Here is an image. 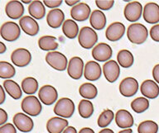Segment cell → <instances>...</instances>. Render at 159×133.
<instances>
[{
	"instance_id": "cell-1",
	"label": "cell",
	"mask_w": 159,
	"mask_h": 133,
	"mask_svg": "<svg viewBox=\"0 0 159 133\" xmlns=\"http://www.w3.org/2000/svg\"><path fill=\"white\" fill-rule=\"evenodd\" d=\"M127 37L130 42L140 45L146 42L148 37V32L144 25L141 23H133L128 27Z\"/></svg>"
},
{
	"instance_id": "cell-2",
	"label": "cell",
	"mask_w": 159,
	"mask_h": 133,
	"mask_svg": "<svg viewBox=\"0 0 159 133\" xmlns=\"http://www.w3.org/2000/svg\"><path fill=\"white\" fill-rule=\"evenodd\" d=\"M98 41V35L91 27H84L80 30L78 36L79 44L84 49H90L96 44Z\"/></svg>"
},
{
	"instance_id": "cell-3",
	"label": "cell",
	"mask_w": 159,
	"mask_h": 133,
	"mask_svg": "<svg viewBox=\"0 0 159 133\" xmlns=\"http://www.w3.org/2000/svg\"><path fill=\"white\" fill-rule=\"evenodd\" d=\"M75 113V104L70 99L62 98L54 107V113L64 118H70Z\"/></svg>"
},
{
	"instance_id": "cell-4",
	"label": "cell",
	"mask_w": 159,
	"mask_h": 133,
	"mask_svg": "<svg viewBox=\"0 0 159 133\" xmlns=\"http://www.w3.org/2000/svg\"><path fill=\"white\" fill-rule=\"evenodd\" d=\"M21 108L25 113L32 117L38 116L42 110L41 102L34 95L24 98L22 101Z\"/></svg>"
},
{
	"instance_id": "cell-5",
	"label": "cell",
	"mask_w": 159,
	"mask_h": 133,
	"mask_svg": "<svg viewBox=\"0 0 159 133\" xmlns=\"http://www.w3.org/2000/svg\"><path fill=\"white\" fill-rule=\"evenodd\" d=\"M46 61L50 66L58 71H64L67 66V58L59 51H51L46 55Z\"/></svg>"
},
{
	"instance_id": "cell-6",
	"label": "cell",
	"mask_w": 159,
	"mask_h": 133,
	"mask_svg": "<svg viewBox=\"0 0 159 133\" xmlns=\"http://www.w3.org/2000/svg\"><path fill=\"white\" fill-rule=\"evenodd\" d=\"M0 34L2 39L7 42H15L20 37L21 29L14 22H4L0 29Z\"/></svg>"
},
{
	"instance_id": "cell-7",
	"label": "cell",
	"mask_w": 159,
	"mask_h": 133,
	"mask_svg": "<svg viewBox=\"0 0 159 133\" xmlns=\"http://www.w3.org/2000/svg\"><path fill=\"white\" fill-rule=\"evenodd\" d=\"M11 60L16 66L25 67L30 64L32 60V55L28 50L18 48L13 51L11 54Z\"/></svg>"
},
{
	"instance_id": "cell-8",
	"label": "cell",
	"mask_w": 159,
	"mask_h": 133,
	"mask_svg": "<svg viewBox=\"0 0 159 133\" xmlns=\"http://www.w3.org/2000/svg\"><path fill=\"white\" fill-rule=\"evenodd\" d=\"M12 121L14 126L22 132H30L34 126V122L32 118L25 113H16L13 116Z\"/></svg>"
},
{
	"instance_id": "cell-9",
	"label": "cell",
	"mask_w": 159,
	"mask_h": 133,
	"mask_svg": "<svg viewBox=\"0 0 159 133\" xmlns=\"http://www.w3.org/2000/svg\"><path fill=\"white\" fill-rule=\"evenodd\" d=\"M143 12V6L139 2H129L124 10V17L129 22H134L139 21Z\"/></svg>"
},
{
	"instance_id": "cell-10",
	"label": "cell",
	"mask_w": 159,
	"mask_h": 133,
	"mask_svg": "<svg viewBox=\"0 0 159 133\" xmlns=\"http://www.w3.org/2000/svg\"><path fill=\"white\" fill-rule=\"evenodd\" d=\"M38 97L40 101L45 105L50 106L57 100L58 94L57 89L52 85H44L41 87L39 92H38Z\"/></svg>"
},
{
	"instance_id": "cell-11",
	"label": "cell",
	"mask_w": 159,
	"mask_h": 133,
	"mask_svg": "<svg viewBox=\"0 0 159 133\" xmlns=\"http://www.w3.org/2000/svg\"><path fill=\"white\" fill-rule=\"evenodd\" d=\"M112 55L113 51L110 46L104 42L95 46L92 50V56L97 61L104 62L109 60L112 57Z\"/></svg>"
},
{
	"instance_id": "cell-12",
	"label": "cell",
	"mask_w": 159,
	"mask_h": 133,
	"mask_svg": "<svg viewBox=\"0 0 159 133\" xmlns=\"http://www.w3.org/2000/svg\"><path fill=\"white\" fill-rule=\"evenodd\" d=\"M139 90V83L133 77H127L119 84V92L124 97L129 98L135 95Z\"/></svg>"
},
{
	"instance_id": "cell-13",
	"label": "cell",
	"mask_w": 159,
	"mask_h": 133,
	"mask_svg": "<svg viewBox=\"0 0 159 133\" xmlns=\"http://www.w3.org/2000/svg\"><path fill=\"white\" fill-rule=\"evenodd\" d=\"M84 70V62L81 58L75 56L70 60L67 67V73L70 78L73 79H80Z\"/></svg>"
},
{
	"instance_id": "cell-14",
	"label": "cell",
	"mask_w": 159,
	"mask_h": 133,
	"mask_svg": "<svg viewBox=\"0 0 159 133\" xmlns=\"http://www.w3.org/2000/svg\"><path fill=\"white\" fill-rule=\"evenodd\" d=\"M90 14V7L85 2H80L71 7L70 16L75 21L84 22L89 18Z\"/></svg>"
},
{
	"instance_id": "cell-15",
	"label": "cell",
	"mask_w": 159,
	"mask_h": 133,
	"mask_svg": "<svg viewBox=\"0 0 159 133\" xmlns=\"http://www.w3.org/2000/svg\"><path fill=\"white\" fill-rule=\"evenodd\" d=\"M125 33V27L122 22H113L107 27L105 37L110 42H117L121 39Z\"/></svg>"
},
{
	"instance_id": "cell-16",
	"label": "cell",
	"mask_w": 159,
	"mask_h": 133,
	"mask_svg": "<svg viewBox=\"0 0 159 133\" xmlns=\"http://www.w3.org/2000/svg\"><path fill=\"white\" fill-rule=\"evenodd\" d=\"M103 72L106 80L109 83H114L119 79L120 74V68L115 60H109L103 66Z\"/></svg>"
},
{
	"instance_id": "cell-17",
	"label": "cell",
	"mask_w": 159,
	"mask_h": 133,
	"mask_svg": "<svg viewBox=\"0 0 159 133\" xmlns=\"http://www.w3.org/2000/svg\"><path fill=\"white\" fill-rule=\"evenodd\" d=\"M20 27L26 34L36 36L39 32V25L37 22L30 16H24L19 21Z\"/></svg>"
},
{
	"instance_id": "cell-18",
	"label": "cell",
	"mask_w": 159,
	"mask_h": 133,
	"mask_svg": "<svg viewBox=\"0 0 159 133\" xmlns=\"http://www.w3.org/2000/svg\"><path fill=\"white\" fill-rule=\"evenodd\" d=\"M143 18L148 23L154 24L159 22V5L156 2H148L143 8Z\"/></svg>"
},
{
	"instance_id": "cell-19",
	"label": "cell",
	"mask_w": 159,
	"mask_h": 133,
	"mask_svg": "<svg viewBox=\"0 0 159 133\" xmlns=\"http://www.w3.org/2000/svg\"><path fill=\"white\" fill-rule=\"evenodd\" d=\"M84 78L89 81H96L101 76V66L98 62L90 60L84 66Z\"/></svg>"
},
{
	"instance_id": "cell-20",
	"label": "cell",
	"mask_w": 159,
	"mask_h": 133,
	"mask_svg": "<svg viewBox=\"0 0 159 133\" xmlns=\"http://www.w3.org/2000/svg\"><path fill=\"white\" fill-rule=\"evenodd\" d=\"M141 94L146 99H154L159 95V87L156 82L151 79H147L143 82L140 87Z\"/></svg>"
},
{
	"instance_id": "cell-21",
	"label": "cell",
	"mask_w": 159,
	"mask_h": 133,
	"mask_svg": "<svg viewBox=\"0 0 159 133\" xmlns=\"http://www.w3.org/2000/svg\"><path fill=\"white\" fill-rule=\"evenodd\" d=\"M5 12L7 17L10 18L14 20L19 19L24 13V7L20 1H9L6 4Z\"/></svg>"
},
{
	"instance_id": "cell-22",
	"label": "cell",
	"mask_w": 159,
	"mask_h": 133,
	"mask_svg": "<svg viewBox=\"0 0 159 133\" xmlns=\"http://www.w3.org/2000/svg\"><path fill=\"white\" fill-rule=\"evenodd\" d=\"M115 122L120 128L129 129L134 125V117L129 111L120 109L115 115Z\"/></svg>"
},
{
	"instance_id": "cell-23",
	"label": "cell",
	"mask_w": 159,
	"mask_h": 133,
	"mask_svg": "<svg viewBox=\"0 0 159 133\" xmlns=\"http://www.w3.org/2000/svg\"><path fill=\"white\" fill-rule=\"evenodd\" d=\"M65 14L63 11L59 8L51 10L47 16V24L52 28H58L64 23Z\"/></svg>"
},
{
	"instance_id": "cell-24",
	"label": "cell",
	"mask_w": 159,
	"mask_h": 133,
	"mask_svg": "<svg viewBox=\"0 0 159 133\" xmlns=\"http://www.w3.org/2000/svg\"><path fill=\"white\" fill-rule=\"evenodd\" d=\"M68 126V121L60 117H55L48 120L47 130L49 133H61Z\"/></svg>"
},
{
	"instance_id": "cell-25",
	"label": "cell",
	"mask_w": 159,
	"mask_h": 133,
	"mask_svg": "<svg viewBox=\"0 0 159 133\" xmlns=\"http://www.w3.org/2000/svg\"><path fill=\"white\" fill-rule=\"evenodd\" d=\"M89 22H90V25L94 29H104L105 26H106V16L100 10H94L90 15Z\"/></svg>"
},
{
	"instance_id": "cell-26",
	"label": "cell",
	"mask_w": 159,
	"mask_h": 133,
	"mask_svg": "<svg viewBox=\"0 0 159 133\" xmlns=\"http://www.w3.org/2000/svg\"><path fill=\"white\" fill-rule=\"evenodd\" d=\"M62 32L67 38L75 39L77 36H79V27L74 20H66L62 25Z\"/></svg>"
},
{
	"instance_id": "cell-27",
	"label": "cell",
	"mask_w": 159,
	"mask_h": 133,
	"mask_svg": "<svg viewBox=\"0 0 159 133\" xmlns=\"http://www.w3.org/2000/svg\"><path fill=\"white\" fill-rule=\"evenodd\" d=\"M28 12L34 19H42L46 15V8L43 2L41 1H32L28 7Z\"/></svg>"
},
{
	"instance_id": "cell-28",
	"label": "cell",
	"mask_w": 159,
	"mask_h": 133,
	"mask_svg": "<svg viewBox=\"0 0 159 133\" xmlns=\"http://www.w3.org/2000/svg\"><path fill=\"white\" fill-rule=\"evenodd\" d=\"M3 88H4L5 91L7 92V94H9L13 99L17 100L22 97V89L20 86L13 80L11 79H7L3 82Z\"/></svg>"
},
{
	"instance_id": "cell-29",
	"label": "cell",
	"mask_w": 159,
	"mask_h": 133,
	"mask_svg": "<svg viewBox=\"0 0 159 133\" xmlns=\"http://www.w3.org/2000/svg\"><path fill=\"white\" fill-rule=\"evenodd\" d=\"M58 46L57 39L53 36H43L38 40V47L42 51H54Z\"/></svg>"
},
{
	"instance_id": "cell-30",
	"label": "cell",
	"mask_w": 159,
	"mask_h": 133,
	"mask_svg": "<svg viewBox=\"0 0 159 133\" xmlns=\"http://www.w3.org/2000/svg\"><path fill=\"white\" fill-rule=\"evenodd\" d=\"M118 64L124 68H129L134 64V58L131 52L128 50H121L117 55Z\"/></svg>"
},
{
	"instance_id": "cell-31",
	"label": "cell",
	"mask_w": 159,
	"mask_h": 133,
	"mask_svg": "<svg viewBox=\"0 0 159 133\" xmlns=\"http://www.w3.org/2000/svg\"><path fill=\"white\" fill-rule=\"evenodd\" d=\"M80 95L85 99H94L98 94V89L93 84L84 83L79 89Z\"/></svg>"
},
{
	"instance_id": "cell-32",
	"label": "cell",
	"mask_w": 159,
	"mask_h": 133,
	"mask_svg": "<svg viewBox=\"0 0 159 133\" xmlns=\"http://www.w3.org/2000/svg\"><path fill=\"white\" fill-rule=\"evenodd\" d=\"M80 116L83 118H89L94 113V105L89 100L82 99L79 103L78 106Z\"/></svg>"
},
{
	"instance_id": "cell-33",
	"label": "cell",
	"mask_w": 159,
	"mask_h": 133,
	"mask_svg": "<svg viewBox=\"0 0 159 133\" xmlns=\"http://www.w3.org/2000/svg\"><path fill=\"white\" fill-rule=\"evenodd\" d=\"M22 89L25 94H34L38 89V82L33 77L25 78L22 82Z\"/></svg>"
},
{
	"instance_id": "cell-34",
	"label": "cell",
	"mask_w": 159,
	"mask_h": 133,
	"mask_svg": "<svg viewBox=\"0 0 159 133\" xmlns=\"http://www.w3.org/2000/svg\"><path fill=\"white\" fill-rule=\"evenodd\" d=\"M131 108L136 113H143L149 108V101L146 98L139 97L132 101Z\"/></svg>"
},
{
	"instance_id": "cell-35",
	"label": "cell",
	"mask_w": 159,
	"mask_h": 133,
	"mask_svg": "<svg viewBox=\"0 0 159 133\" xmlns=\"http://www.w3.org/2000/svg\"><path fill=\"white\" fill-rule=\"evenodd\" d=\"M16 74V69L13 65L6 61L0 62V78L1 79H11Z\"/></svg>"
},
{
	"instance_id": "cell-36",
	"label": "cell",
	"mask_w": 159,
	"mask_h": 133,
	"mask_svg": "<svg viewBox=\"0 0 159 133\" xmlns=\"http://www.w3.org/2000/svg\"><path fill=\"white\" fill-rule=\"evenodd\" d=\"M157 131H158L157 124L151 120L142 122L138 126L139 133H157Z\"/></svg>"
},
{
	"instance_id": "cell-37",
	"label": "cell",
	"mask_w": 159,
	"mask_h": 133,
	"mask_svg": "<svg viewBox=\"0 0 159 133\" xmlns=\"http://www.w3.org/2000/svg\"><path fill=\"white\" fill-rule=\"evenodd\" d=\"M114 117V114L112 110L109 109H106L101 113V114L99 115V118H98V126L99 127L104 128L111 123V122L113 121V119Z\"/></svg>"
},
{
	"instance_id": "cell-38",
	"label": "cell",
	"mask_w": 159,
	"mask_h": 133,
	"mask_svg": "<svg viewBox=\"0 0 159 133\" xmlns=\"http://www.w3.org/2000/svg\"><path fill=\"white\" fill-rule=\"evenodd\" d=\"M97 7L101 10H109L114 4V0H96Z\"/></svg>"
},
{
	"instance_id": "cell-39",
	"label": "cell",
	"mask_w": 159,
	"mask_h": 133,
	"mask_svg": "<svg viewBox=\"0 0 159 133\" xmlns=\"http://www.w3.org/2000/svg\"><path fill=\"white\" fill-rule=\"evenodd\" d=\"M0 133H17V131H16L15 126L11 123H7L1 126Z\"/></svg>"
},
{
	"instance_id": "cell-40",
	"label": "cell",
	"mask_w": 159,
	"mask_h": 133,
	"mask_svg": "<svg viewBox=\"0 0 159 133\" xmlns=\"http://www.w3.org/2000/svg\"><path fill=\"white\" fill-rule=\"evenodd\" d=\"M150 36L154 42H159V24H157L150 30Z\"/></svg>"
},
{
	"instance_id": "cell-41",
	"label": "cell",
	"mask_w": 159,
	"mask_h": 133,
	"mask_svg": "<svg viewBox=\"0 0 159 133\" xmlns=\"http://www.w3.org/2000/svg\"><path fill=\"white\" fill-rule=\"evenodd\" d=\"M43 3H44L47 7H50V8H54L55 7H57L61 6L62 3L61 0H44L43 1Z\"/></svg>"
},
{
	"instance_id": "cell-42",
	"label": "cell",
	"mask_w": 159,
	"mask_h": 133,
	"mask_svg": "<svg viewBox=\"0 0 159 133\" xmlns=\"http://www.w3.org/2000/svg\"><path fill=\"white\" fill-rule=\"evenodd\" d=\"M7 114L5 112L4 109H0V125L2 126L3 124L7 122Z\"/></svg>"
},
{
	"instance_id": "cell-43",
	"label": "cell",
	"mask_w": 159,
	"mask_h": 133,
	"mask_svg": "<svg viewBox=\"0 0 159 133\" xmlns=\"http://www.w3.org/2000/svg\"><path fill=\"white\" fill-rule=\"evenodd\" d=\"M152 76H153L154 80L159 84V64H156L152 69Z\"/></svg>"
},
{
	"instance_id": "cell-44",
	"label": "cell",
	"mask_w": 159,
	"mask_h": 133,
	"mask_svg": "<svg viewBox=\"0 0 159 133\" xmlns=\"http://www.w3.org/2000/svg\"><path fill=\"white\" fill-rule=\"evenodd\" d=\"M0 93H1V99H0V104H2L5 101V92L3 86H0Z\"/></svg>"
},
{
	"instance_id": "cell-45",
	"label": "cell",
	"mask_w": 159,
	"mask_h": 133,
	"mask_svg": "<svg viewBox=\"0 0 159 133\" xmlns=\"http://www.w3.org/2000/svg\"><path fill=\"white\" fill-rule=\"evenodd\" d=\"M79 0H66L65 2L66 3L68 6H70V7H74L75 5H77L78 3H80Z\"/></svg>"
},
{
	"instance_id": "cell-46",
	"label": "cell",
	"mask_w": 159,
	"mask_h": 133,
	"mask_svg": "<svg viewBox=\"0 0 159 133\" xmlns=\"http://www.w3.org/2000/svg\"><path fill=\"white\" fill-rule=\"evenodd\" d=\"M63 133H77L76 129L73 127V126H67L66 128L65 129Z\"/></svg>"
},
{
	"instance_id": "cell-47",
	"label": "cell",
	"mask_w": 159,
	"mask_h": 133,
	"mask_svg": "<svg viewBox=\"0 0 159 133\" xmlns=\"http://www.w3.org/2000/svg\"><path fill=\"white\" fill-rule=\"evenodd\" d=\"M79 133H94L93 129L89 128V127H84L80 130Z\"/></svg>"
},
{
	"instance_id": "cell-48",
	"label": "cell",
	"mask_w": 159,
	"mask_h": 133,
	"mask_svg": "<svg viewBox=\"0 0 159 133\" xmlns=\"http://www.w3.org/2000/svg\"><path fill=\"white\" fill-rule=\"evenodd\" d=\"M7 50V47L4 45L3 42H0V54H3Z\"/></svg>"
},
{
	"instance_id": "cell-49",
	"label": "cell",
	"mask_w": 159,
	"mask_h": 133,
	"mask_svg": "<svg viewBox=\"0 0 159 133\" xmlns=\"http://www.w3.org/2000/svg\"><path fill=\"white\" fill-rule=\"evenodd\" d=\"M99 133H114V132L113 130H111V129L105 128V129H103V130L99 131Z\"/></svg>"
},
{
	"instance_id": "cell-50",
	"label": "cell",
	"mask_w": 159,
	"mask_h": 133,
	"mask_svg": "<svg viewBox=\"0 0 159 133\" xmlns=\"http://www.w3.org/2000/svg\"><path fill=\"white\" fill-rule=\"evenodd\" d=\"M119 133H133V130L131 128L125 129V130H123V131H119Z\"/></svg>"
},
{
	"instance_id": "cell-51",
	"label": "cell",
	"mask_w": 159,
	"mask_h": 133,
	"mask_svg": "<svg viewBox=\"0 0 159 133\" xmlns=\"http://www.w3.org/2000/svg\"><path fill=\"white\" fill-rule=\"evenodd\" d=\"M22 2H23V3H30V4H31L32 2L31 0H22Z\"/></svg>"
}]
</instances>
